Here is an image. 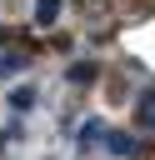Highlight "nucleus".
<instances>
[{
    "label": "nucleus",
    "instance_id": "nucleus-5",
    "mask_svg": "<svg viewBox=\"0 0 155 160\" xmlns=\"http://www.w3.org/2000/svg\"><path fill=\"white\" fill-rule=\"evenodd\" d=\"M10 105H15V110H30V105H35V90H30V85L10 90Z\"/></svg>",
    "mask_w": 155,
    "mask_h": 160
},
{
    "label": "nucleus",
    "instance_id": "nucleus-4",
    "mask_svg": "<svg viewBox=\"0 0 155 160\" xmlns=\"http://www.w3.org/2000/svg\"><path fill=\"white\" fill-rule=\"evenodd\" d=\"M55 20H60V0H35V25L50 30Z\"/></svg>",
    "mask_w": 155,
    "mask_h": 160
},
{
    "label": "nucleus",
    "instance_id": "nucleus-1",
    "mask_svg": "<svg viewBox=\"0 0 155 160\" xmlns=\"http://www.w3.org/2000/svg\"><path fill=\"white\" fill-rule=\"evenodd\" d=\"M100 140H105V150H110V155H125V160H135V155H140V140H135V135H125V130H105Z\"/></svg>",
    "mask_w": 155,
    "mask_h": 160
},
{
    "label": "nucleus",
    "instance_id": "nucleus-2",
    "mask_svg": "<svg viewBox=\"0 0 155 160\" xmlns=\"http://www.w3.org/2000/svg\"><path fill=\"white\" fill-rule=\"evenodd\" d=\"M135 125H140V130H155V85L135 100Z\"/></svg>",
    "mask_w": 155,
    "mask_h": 160
},
{
    "label": "nucleus",
    "instance_id": "nucleus-7",
    "mask_svg": "<svg viewBox=\"0 0 155 160\" xmlns=\"http://www.w3.org/2000/svg\"><path fill=\"white\" fill-rule=\"evenodd\" d=\"M20 65H25V55H5V60H0V75H15Z\"/></svg>",
    "mask_w": 155,
    "mask_h": 160
},
{
    "label": "nucleus",
    "instance_id": "nucleus-6",
    "mask_svg": "<svg viewBox=\"0 0 155 160\" xmlns=\"http://www.w3.org/2000/svg\"><path fill=\"white\" fill-rule=\"evenodd\" d=\"M100 135H105V130H100V120H85V125H80V150H85V145H95Z\"/></svg>",
    "mask_w": 155,
    "mask_h": 160
},
{
    "label": "nucleus",
    "instance_id": "nucleus-3",
    "mask_svg": "<svg viewBox=\"0 0 155 160\" xmlns=\"http://www.w3.org/2000/svg\"><path fill=\"white\" fill-rule=\"evenodd\" d=\"M95 80H100V65L95 60H75L70 65V85H95Z\"/></svg>",
    "mask_w": 155,
    "mask_h": 160
}]
</instances>
